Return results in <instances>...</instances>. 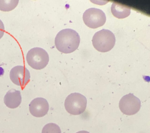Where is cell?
<instances>
[{
  "label": "cell",
  "mask_w": 150,
  "mask_h": 133,
  "mask_svg": "<svg viewBox=\"0 0 150 133\" xmlns=\"http://www.w3.org/2000/svg\"><path fill=\"white\" fill-rule=\"evenodd\" d=\"M80 42L79 34L74 30L64 29L59 31L55 39V46L59 52L64 53H72L77 50Z\"/></svg>",
  "instance_id": "cell-1"
},
{
  "label": "cell",
  "mask_w": 150,
  "mask_h": 133,
  "mask_svg": "<svg viewBox=\"0 0 150 133\" xmlns=\"http://www.w3.org/2000/svg\"><path fill=\"white\" fill-rule=\"evenodd\" d=\"M93 45L99 52H105L112 49L115 46V35L110 30H102L95 34L93 38Z\"/></svg>",
  "instance_id": "cell-2"
},
{
  "label": "cell",
  "mask_w": 150,
  "mask_h": 133,
  "mask_svg": "<svg viewBox=\"0 0 150 133\" xmlns=\"http://www.w3.org/2000/svg\"><path fill=\"white\" fill-rule=\"evenodd\" d=\"M87 99L80 93H74L69 94L64 101L66 110L73 115L82 114L86 109Z\"/></svg>",
  "instance_id": "cell-3"
},
{
  "label": "cell",
  "mask_w": 150,
  "mask_h": 133,
  "mask_svg": "<svg viewBox=\"0 0 150 133\" xmlns=\"http://www.w3.org/2000/svg\"><path fill=\"white\" fill-rule=\"evenodd\" d=\"M26 60L28 65L35 70L45 68L48 65L49 57L47 52L43 49L35 47L29 50L27 53Z\"/></svg>",
  "instance_id": "cell-4"
},
{
  "label": "cell",
  "mask_w": 150,
  "mask_h": 133,
  "mask_svg": "<svg viewBox=\"0 0 150 133\" xmlns=\"http://www.w3.org/2000/svg\"><path fill=\"white\" fill-rule=\"evenodd\" d=\"M83 20L84 24L88 27L96 29L105 24L106 18L105 14L100 9L91 8L84 12Z\"/></svg>",
  "instance_id": "cell-5"
},
{
  "label": "cell",
  "mask_w": 150,
  "mask_h": 133,
  "mask_svg": "<svg viewBox=\"0 0 150 133\" xmlns=\"http://www.w3.org/2000/svg\"><path fill=\"white\" fill-rule=\"evenodd\" d=\"M119 107L121 111L124 114L133 115L139 112L141 107V103L138 98L130 93L120 99Z\"/></svg>",
  "instance_id": "cell-6"
},
{
  "label": "cell",
  "mask_w": 150,
  "mask_h": 133,
  "mask_svg": "<svg viewBox=\"0 0 150 133\" xmlns=\"http://www.w3.org/2000/svg\"><path fill=\"white\" fill-rule=\"evenodd\" d=\"M9 77L11 80L17 86L24 87L30 80V73L26 68L22 66H17L10 71Z\"/></svg>",
  "instance_id": "cell-7"
},
{
  "label": "cell",
  "mask_w": 150,
  "mask_h": 133,
  "mask_svg": "<svg viewBox=\"0 0 150 133\" xmlns=\"http://www.w3.org/2000/svg\"><path fill=\"white\" fill-rule=\"evenodd\" d=\"M49 109L47 101L43 98H36L33 99L29 105L30 114L36 118L44 116L47 114Z\"/></svg>",
  "instance_id": "cell-8"
},
{
  "label": "cell",
  "mask_w": 150,
  "mask_h": 133,
  "mask_svg": "<svg viewBox=\"0 0 150 133\" xmlns=\"http://www.w3.org/2000/svg\"><path fill=\"white\" fill-rule=\"evenodd\" d=\"M4 100L5 104L8 108L12 109L17 108L22 102L21 91L13 89H10L5 96Z\"/></svg>",
  "instance_id": "cell-9"
},
{
  "label": "cell",
  "mask_w": 150,
  "mask_h": 133,
  "mask_svg": "<svg viewBox=\"0 0 150 133\" xmlns=\"http://www.w3.org/2000/svg\"><path fill=\"white\" fill-rule=\"evenodd\" d=\"M131 9L129 7L117 2H113L111 7L112 14L119 19H123L128 17L131 13Z\"/></svg>",
  "instance_id": "cell-10"
},
{
  "label": "cell",
  "mask_w": 150,
  "mask_h": 133,
  "mask_svg": "<svg viewBox=\"0 0 150 133\" xmlns=\"http://www.w3.org/2000/svg\"><path fill=\"white\" fill-rule=\"evenodd\" d=\"M18 0H0V10L8 12L14 10L17 6Z\"/></svg>",
  "instance_id": "cell-11"
},
{
  "label": "cell",
  "mask_w": 150,
  "mask_h": 133,
  "mask_svg": "<svg viewBox=\"0 0 150 133\" xmlns=\"http://www.w3.org/2000/svg\"><path fill=\"white\" fill-rule=\"evenodd\" d=\"M42 133H62V131L58 125L54 123H49L43 127Z\"/></svg>",
  "instance_id": "cell-12"
},
{
  "label": "cell",
  "mask_w": 150,
  "mask_h": 133,
  "mask_svg": "<svg viewBox=\"0 0 150 133\" xmlns=\"http://www.w3.org/2000/svg\"><path fill=\"white\" fill-rule=\"evenodd\" d=\"M5 32L4 24L0 20V39L3 37Z\"/></svg>",
  "instance_id": "cell-13"
},
{
  "label": "cell",
  "mask_w": 150,
  "mask_h": 133,
  "mask_svg": "<svg viewBox=\"0 0 150 133\" xmlns=\"http://www.w3.org/2000/svg\"><path fill=\"white\" fill-rule=\"evenodd\" d=\"M76 133H89L88 132L86 131H79L77 132Z\"/></svg>",
  "instance_id": "cell-14"
}]
</instances>
